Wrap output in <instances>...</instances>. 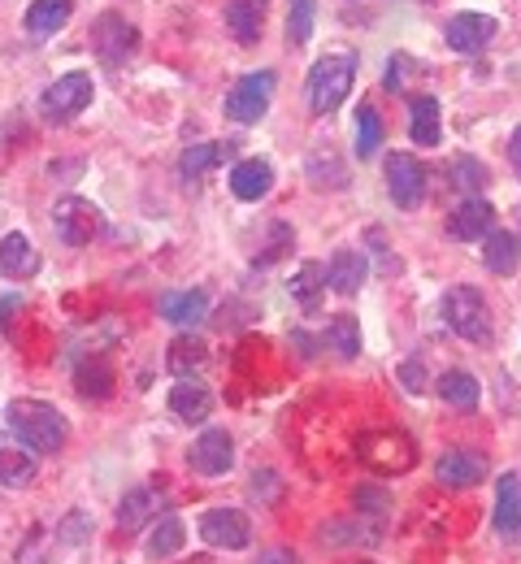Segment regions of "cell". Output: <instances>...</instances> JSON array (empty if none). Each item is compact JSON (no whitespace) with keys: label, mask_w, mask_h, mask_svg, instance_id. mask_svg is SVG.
I'll list each match as a JSON object with an SVG mask.
<instances>
[{"label":"cell","mask_w":521,"mask_h":564,"mask_svg":"<svg viewBox=\"0 0 521 564\" xmlns=\"http://www.w3.org/2000/svg\"><path fill=\"white\" fill-rule=\"evenodd\" d=\"M4 417H9V430H13L30 452L52 456V452L65 447V417H61L52 404H44V400H17V404H9Z\"/></svg>","instance_id":"6da1fadb"},{"label":"cell","mask_w":521,"mask_h":564,"mask_svg":"<svg viewBox=\"0 0 521 564\" xmlns=\"http://www.w3.org/2000/svg\"><path fill=\"white\" fill-rule=\"evenodd\" d=\"M352 78H357V57L352 52L322 57L313 65V74H309V105H313V113L339 109L348 100V91H352Z\"/></svg>","instance_id":"7a4b0ae2"},{"label":"cell","mask_w":521,"mask_h":564,"mask_svg":"<svg viewBox=\"0 0 521 564\" xmlns=\"http://www.w3.org/2000/svg\"><path fill=\"white\" fill-rule=\"evenodd\" d=\"M444 321L470 343H492V308L479 286H452L444 295Z\"/></svg>","instance_id":"3957f363"},{"label":"cell","mask_w":521,"mask_h":564,"mask_svg":"<svg viewBox=\"0 0 521 564\" xmlns=\"http://www.w3.org/2000/svg\"><path fill=\"white\" fill-rule=\"evenodd\" d=\"M274 70H252V74H244L231 91H226V118H235L239 126H252V122H261L265 118V109H270V100H274Z\"/></svg>","instance_id":"277c9868"},{"label":"cell","mask_w":521,"mask_h":564,"mask_svg":"<svg viewBox=\"0 0 521 564\" xmlns=\"http://www.w3.org/2000/svg\"><path fill=\"white\" fill-rule=\"evenodd\" d=\"M87 105H91V78H87L83 70L61 74V78L44 91V100H39V109H44L48 122H74Z\"/></svg>","instance_id":"5b68a950"},{"label":"cell","mask_w":521,"mask_h":564,"mask_svg":"<svg viewBox=\"0 0 521 564\" xmlns=\"http://www.w3.org/2000/svg\"><path fill=\"white\" fill-rule=\"evenodd\" d=\"M383 170H387V192H392V200L400 209H418L426 200V179L431 174L413 152H387Z\"/></svg>","instance_id":"8992f818"},{"label":"cell","mask_w":521,"mask_h":564,"mask_svg":"<svg viewBox=\"0 0 521 564\" xmlns=\"http://www.w3.org/2000/svg\"><path fill=\"white\" fill-rule=\"evenodd\" d=\"M52 226H57L61 244L87 248V244L100 235V213H96V205H87V200H78V196H65V200H57V209H52Z\"/></svg>","instance_id":"52a82bcc"},{"label":"cell","mask_w":521,"mask_h":564,"mask_svg":"<svg viewBox=\"0 0 521 564\" xmlns=\"http://www.w3.org/2000/svg\"><path fill=\"white\" fill-rule=\"evenodd\" d=\"M200 539L209 548H222V552H239L252 543V526L239 508H209L200 517Z\"/></svg>","instance_id":"ba28073f"},{"label":"cell","mask_w":521,"mask_h":564,"mask_svg":"<svg viewBox=\"0 0 521 564\" xmlns=\"http://www.w3.org/2000/svg\"><path fill=\"white\" fill-rule=\"evenodd\" d=\"M96 52H100V61L104 65H122L135 48H139V30L131 26V22H122L117 13H104L100 22H96Z\"/></svg>","instance_id":"9c48e42d"},{"label":"cell","mask_w":521,"mask_h":564,"mask_svg":"<svg viewBox=\"0 0 521 564\" xmlns=\"http://www.w3.org/2000/svg\"><path fill=\"white\" fill-rule=\"evenodd\" d=\"M231 465H235V439L226 430H204L191 447V469L204 478H222L231 474Z\"/></svg>","instance_id":"30bf717a"},{"label":"cell","mask_w":521,"mask_h":564,"mask_svg":"<svg viewBox=\"0 0 521 564\" xmlns=\"http://www.w3.org/2000/svg\"><path fill=\"white\" fill-rule=\"evenodd\" d=\"M444 39H448V48L452 52H483L492 39H496V17H487V13H457L452 22H448V30H444Z\"/></svg>","instance_id":"8fae6325"},{"label":"cell","mask_w":521,"mask_h":564,"mask_svg":"<svg viewBox=\"0 0 521 564\" xmlns=\"http://www.w3.org/2000/svg\"><path fill=\"white\" fill-rule=\"evenodd\" d=\"M492 222H496V209H492L487 200L470 196V200H461V205L448 213V235H452V240H461V244H470V240H487V235H492Z\"/></svg>","instance_id":"7c38bea8"},{"label":"cell","mask_w":521,"mask_h":564,"mask_svg":"<svg viewBox=\"0 0 521 564\" xmlns=\"http://www.w3.org/2000/svg\"><path fill=\"white\" fill-rule=\"evenodd\" d=\"M361 461H370L374 469H383V474H396V469H413V443L409 439H400V434H370L365 443H361Z\"/></svg>","instance_id":"4fadbf2b"},{"label":"cell","mask_w":521,"mask_h":564,"mask_svg":"<svg viewBox=\"0 0 521 564\" xmlns=\"http://www.w3.org/2000/svg\"><path fill=\"white\" fill-rule=\"evenodd\" d=\"M435 478L444 487H479L487 478V456H479V452H448V456H439Z\"/></svg>","instance_id":"5bb4252c"},{"label":"cell","mask_w":521,"mask_h":564,"mask_svg":"<svg viewBox=\"0 0 521 564\" xmlns=\"http://www.w3.org/2000/svg\"><path fill=\"white\" fill-rule=\"evenodd\" d=\"M496 535L505 543H518L521 539V478L518 474H505L500 478V495H496Z\"/></svg>","instance_id":"9a60e30c"},{"label":"cell","mask_w":521,"mask_h":564,"mask_svg":"<svg viewBox=\"0 0 521 564\" xmlns=\"http://www.w3.org/2000/svg\"><path fill=\"white\" fill-rule=\"evenodd\" d=\"M370 274V261L357 253V248H339L335 257H331V270H326V286H335L339 295H357L361 291V282Z\"/></svg>","instance_id":"2e32d148"},{"label":"cell","mask_w":521,"mask_h":564,"mask_svg":"<svg viewBox=\"0 0 521 564\" xmlns=\"http://www.w3.org/2000/svg\"><path fill=\"white\" fill-rule=\"evenodd\" d=\"M270 187H274V170H270V161H261V157H248V161H239V165L231 170V192H235L239 200H261Z\"/></svg>","instance_id":"e0dca14e"},{"label":"cell","mask_w":521,"mask_h":564,"mask_svg":"<svg viewBox=\"0 0 521 564\" xmlns=\"http://www.w3.org/2000/svg\"><path fill=\"white\" fill-rule=\"evenodd\" d=\"M170 408H174L183 421H204L209 408H213V391L200 387L196 378H178V387H170Z\"/></svg>","instance_id":"ac0fdd59"},{"label":"cell","mask_w":521,"mask_h":564,"mask_svg":"<svg viewBox=\"0 0 521 564\" xmlns=\"http://www.w3.org/2000/svg\"><path fill=\"white\" fill-rule=\"evenodd\" d=\"M157 513H161V500H157L148 487H139V491H126V495H122V504H117V526H122L126 535H135V530L152 526Z\"/></svg>","instance_id":"d6986e66"},{"label":"cell","mask_w":521,"mask_h":564,"mask_svg":"<svg viewBox=\"0 0 521 564\" xmlns=\"http://www.w3.org/2000/svg\"><path fill=\"white\" fill-rule=\"evenodd\" d=\"M226 157H235V144H191V148L178 157V174H183L187 183H196V179H204L209 170H218Z\"/></svg>","instance_id":"ffe728a7"},{"label":"cell","mask_w":521,"mask_h":564,"mask_svg":"<svg viewBox=\"0 0 521 564\" xmlns=\"http://www.w3.org/2000/svg\"><path fill=\"white\" fill-rule=\"evenodd\" d=\"M209 312V295L204 291H165L161 295V317L174 326H196Z\"/></svg>","instance_id":"44dd1931"},{"label":"cell","mask_w":521,"mask_h":564,"mask_svg":"<svg viewBox=\"0 0 521 564\" xmlns=\"http://www.w3.org/2000/svg\"><path fill=\"white\" fill-rule=\"evenodd\" d=\"M261 22H265V4L261 0H226V30L239 44H257L261 39Z\"/></svg>","instance_id":"7402d4cb"},{"label":"cell","mask_w":521,"mask_h":564,"mask_svg":"<svg viewBox=\"0 0 521 564\" xmlns=\"http://www.w3.org/2000/svg\"><path fill=\"white\" fill-rule=\"evenodd\" d=\"M39 270V253L30 248L26 235H4L0 244V274L4 279H30Z\"/></svg>","instance_id":"603a6c76"},{"label":"cell","mask_w":521,"mask_h":564,"mask_svg":"<svg viewBox=\"0 0 521 564\" xmlns=\"http://www.w3.org/2000/svg\"><path fill=\"white\" fill-rule=\"evenodd\" d=\"M70 13H74V0H35L26 9V30L35 39H48V35H57L70 22Z\"/></svg>","instance_id":"cb8c5ba5"},{"label":"cell","mask_w":521,"mask_h":564,"mask_svg":"<svg viewBox=\"0 0 521 564\" xmlns=\"http://www.w3.org/2000/svg\"><path fill=\"white\" fill-rule=\"evenodd\" d=\"M483 261H487V270L492 274H518L521 266V240L513 231H492L487 235V248H483Z\"/></svg>","instance_id":"d4e9b609"},{"label":"cell","mask_w":521,"mask_h":564,"mask_svg":"<svg viewBox=\"0 0 521 564\" xmlns=\"http://www.w3.org/2000/svg\"><path fill=\"white\" fill-rule=\"evenodd\" d=\"M409 118H413V144L435 148L439 144V100L435 96H413L409 100Z\"/></svg>","instance_id":"484cf974"},{"label":"cell","mask_w":521,"mask_h":564,"mask_svg":"<svg viewBox=\"0 0 521 564\" xmlns=\"http://www.w3.org/2000/svg\"><path fill=\"white\" fill-rule=\"evenodd\" d=\"M435 391H439V400H448L452 408H479V378L474 373H466V369H448V373H439V382H435Z\"/></svg>","instance_id":"4316f807"},{"label":"cell","mask_w":521,"mask_h":564,"mask_svg":"<svg viewBox=\"0 0 521 564\" xmlns=\"http://www.w3.org/2000/svg\"><path fill=\"white\" fill-rule=\"evenodd\" d=\"M204 356H209L204 339H196V334H178V339L170 343L165 365H170V373H174V378H191V373L204 365Z\"/></svg>","instance_id":"83f0119b"},{"label":"cell","mask_w":521,"mask_h":564,"mask_svg":"<svg viewBox=\"0 0 521 564\" xmlns=\"http://www.w3.org/2000/svg\"><path fill=\"white\" fill-rule=\"evenodd\" d=\"M183 543H187V526L178 517H157V526L148 535V556L152 561H170L174 552H183Z\"/></svg>","instance_id":"f1b7e54d"},{"label":"cell","mask_w":521,"mask_h":564,"mask_svg":"<svg viewBox=\"0 0 521 564\" xmlns=\"http://www.w3.org/2000/svg\"><path fill=\"white\" fill-rule=\"evenodd\" d=\"M326 343H331V352H339L344 360H352V356L361 352V326H357V317H352V312H339V317H331Z\"/></svg>","instance_id":"f546056e"},{"label":"cell","mask_w":521,"mask_h":564,"mask_svg":"<svg viewBox=\"0 0 521 564\" xmlns=\"http://www.w3.org/2000/svg\"><path fill=\"white\" fill-rule=\"evenodd\" d=\"M322 291H326V266L305 261V266L296 270V279H291V295H296L305 308H318V304H322Z\"/></svg>","instance_id":"4dcf8cb0"},{"label":"cell","mask_w":521,"mask_h":564,"mask_svg":"<svg viewBox=\"0 0 521 564\" xmlns=\"http://www.w3.org/2000/svg\"><path fill=\"white\" fill-rule=\"evenodd\" d=\"M383 148V118L374 105L357 109V157H374Z\"/></svg>","instance_id":"1f68e13d"},{"label":"cell","mask_w":521,"mask_h":564,"mask_svg":"<svg viewBox=\"0 0 521 564\" xmlns=\"http://www.w3.org/2000/svg\"><path fill=\"white\" fill-rule=\"evenodd\" d=\"M452 187H457L466 200L479 196V192L487 187V165L474 161V157H452Z\"/></svg>","instance_id":"d6a6232c"},{"label":"cell","mask_w":521,"mask_h":564,"mask_svg":"<svg viewBox=\"0 0 521 564\" xmlns=\"http://www.w3.org/2000/svg\"><path fill=\"white\" fill-rule=\"evenodd\" d=\"M35 478V456L17 447H0V487H26Z\"/></svg>","instance_id":"836d02e7"},{"label":"cell","mask_w":521,"mask_h":564,"mask_svg":"<svg viewBox=\"0 0 521 564\" xmlns=\"http://www.w3.org/2000/svg\"><path fill=\"white\" fill-rule=\"evenodd\" d=\"M78 391L91 395V400H104V395L113 391V369H109L100 356H91V360L78 369Z\"/></svg>","instance_id":"e575fe53"},{"label":"cell","mask_w":521,"mask_h":564,"mask_svg":"<svg viewBox=\"0 0 521 564\" xmlns=\"http://www.w3.org/2000/svg\"><path fill=\"white\" fill-rule=\"evenodd\" d=\"M313 35V0H291V13H287V44L300 48L309 44Z\"/></svg>","instance_id":"d590c367"},{"label":"cell","mask_w":521,"mask_h":564,"mask_svg":"<svg viewBox=\"0 0 521 564\" xmlns=\"http://www.w3.org/2000/svg\"><path fill=\"white\" fill-rule=\"evenodd\" d=\"M309 174L318 179V187H348V174H344V165L331 157H313V165H309Z\"/></svg>","instance_id":"8d00e7d4"},{"label":"cell","mask_w":521,"mask_h":564,"mask_svg":"<svg viewBox=\"0 0 521 564\" xmlns=\"http://www.w3.org/2000/svg\"><path fill=\"white\" fill-rule=\"evenodd\" d=\"M57 535H61V543H70V548H83V543L91 539V517H87V513H70Z\"/></svg>","instance_id":"74e56055"},{"label":"cell","mask_w":521,"mask_h":564,"mask_svg":"<svg viewBox=\"0 0 521 564\" xmlns=\"http://www.w3.org/2000/svg\"><path fill=\"white\" fill-rule=\"evenodd\" d=\"M252 495H257V500H265V504H278V500H283V482H278V474L257 469V474H252Z\"/></svg>","instance_id":"f35d334b"},{"label":"cell","mask_w":521,"mask_h":564,"mask_svg":"<svg viewBox=\"0 0 521 564\" xmlns=\"http://www.w3.org/2000/svg\"><path fill=\"white\" fill-rule=\"evenodd\" d=\"M400 382H405L413 395H422V391H426V373H422V365H418V360H405V365H400Z\"/></svg>","instance_id":"ab89813d"},{"label":"cell","mask_w":521,"mask_h":564,"mask_svg":"<svg viewBox=\"0 0 521 564\" xmlns=\"http://www.w3.org/2000/svg\"><path fill=\"white\" fill-rule=\"evenodd\" d=\"M405 70H409V61H405V57H392V61H387V78H383V83H387V91H396V87L405 83Z\"/></svg>","instance_id":"60d3db41"},{"label":"cell","mask_w":521,"mask_h":564,"mask_svg":"<svg viewBox=\"0 0 521 564\" xmlns=\"http://www.w3.org/2000/svg\"><path fill=\"white\" fill-rule=\"evenodd\" d=\"M257 564H300V561H296L291 552H283V548H274V552H265V556H261V561H257Z\"/></svg>","instance_id":"b9f144b4"},{"label":"cell","mask_w":521,"mask_h":564,"mask_svg":"<svg viewBox=\"0 0 521 564\" xmlns=\"http://www.w3.org/2000/svg\"><path fill=\"white\" fill-rule=\"evenodd\" d=\"M509 152H513V165H518V174H521V126L513 131V144H509Z\"/></svg>","instance_id":"7bdbcfd3"},{"label":"cell","mask_w":521,"mask_h":564,"mask_svg":"<svg viewBox=\"0 0 521 564\" xmlns=\"http://www.w3.org/2000/svg\"><path fill=\"white\" fill-rule=\"evenodd\" d=\"M261 4H265V0H261Z\"/></svg>","instance_id":"ee69618b"}]
</instances>
